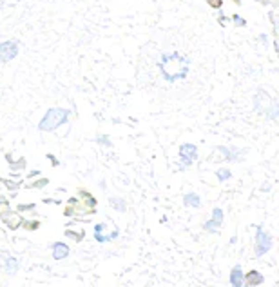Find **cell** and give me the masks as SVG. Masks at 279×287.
<instances>
[{"instance_id":"14","label":"cell","mask_w":279,"mask_h":287,"mask_svg":"<svg viewBox=\"0 0 279 287\" xmlns=\"http://www.w3.org/2000/svg\"><path fill=\"white\" fill-rule=\"evenodd\" d=\"M118 236H120V229H118V227L112 231L111 235H102V233H95V240L98 242V244H105V242H111V240H116Z\"/></svg>"},{"instance_id":"2","label":"cell","mask_w":279,"mask_h":287,"mask_svg":"<svg viewBox=\"0 0 279 287\" xmlns=\"http://www.w3.org/2000/svg\"><path fill=\"white\" fill-rule=\"evenodd\" d=\"M69 115H71V111L65 107H49L48 111H46V115L42 117V120L38 122V129L42 131V133L56 131L58 127L67 122Z\"/></svg>"},{"instance_id":"3","label":"cell","mask_w":279,"mask_h":287,"mask_svg":"<svg viewBox=\"0 0 279 287\" xmlns=\"http://www.w3.org/2000/svg\"><path fill=\"white\" fill-rule=\"evenodd\" d=\"M272 247H274V238H272V235L263 226H258L256 227V240H254L256 258L265 257L266 253H270Z\"/></svg>"},{"instance_id":"6","label":"cell","mask_w":279,"mask_h":287,"mask_svg":"<svg viewBox=\"0 0 279 287\" xmlns=\"http://www.w3.org/2000/svg\"><path fill=\"white\" fill-rule=\"evenodd\" d=\"M223 220H225L223 209H221V207H214V209H212L211 220H207V222L203 224V229H205L207 233H218V231L223 227Z\"/></svg>"},{"instance_id":"18","label":"cell","mask_w":279,"mask_h":287,"mask_svg":"<svg viewBox=\"0 0 279 287\" xmlns=\"http://www.w3.org/2000/svg\"><path fill=\"white\" fill-rule=\"evenodd\" d=\"M207 6H211L212 9H221V6H223V0H205Z\"/></svg>"},{"instance_id":"17","label":"cell","mask_w":279,"mask_h":287,"mask_svg":"<svg viewBox=\"0 0 279 287\" xmlns=\"http://www.w3.org/2000/svg\"><path fill=\"white\" fill-rule=\"evenodd\" d=\"M232 20H234V24L240 27H245L247 26V20L243 17H240V15H232Z\"/></svg>"},{"instance_id":"21","label":"cell","mask_w":279,"mask_h":287,"mask_svg":"<svg viewBox=\"0 0 279 287\" xmlns=\"http://www.w3.org/2000/svg\"><path fill=\"white\" fill-rule=\"evenodd\" d=\"M34 209V204H22L18 205V211H33Z\"/></svg>"},{"instance_id":"1","label":"cell","mask_w":279,"mask_h":287,"mask_svg":"<svg viewBox=\"0 0 279 287\" xmlns=\"http://www.w3.org/2000/svg\"><path fill=\"white\" fill-rule=\"evenodd\" d=\"M158 69L167 82L185 80L189 77V71H190V58L178 51L164 53L158 60Z\"/></svg>"},{"instance_id":"19","label":"cell","mask_w":279,"mask_h":287,"mask_svg":"<svg viewBox=\"0 0 279 287\" xmlns=\"http://www.w3.org/2000/svg\"><path fill=\"white\" fill-rule=\"evenodd\" d=\"M96 142H98V144H102V146H107V148H111V146H112V144H111V140H109L107 138V136H98V138H96Z\"/></svg>"},{"instance_id":"15","label":"cell","mask_w":279,"mask_h":287,"mask_svg":"<svg viewBox=\"0 0 279 287\" xmlns=\"http://www.w3.org/2000/svg\"><path fill=\"white\" fill-rule=\"evenodd\" d=\"M216 176H218L219 182H227V180L232 178V171L227 169V167H219V169L216 171Z\"/></svg>"},{"instance_id":"11","label":"cell","mask_w":279,"mask_h":287,"mask_svg":"<svg viewBox=\"0 0 279 287\" xmlns=\"http://www.w3.org/2000/svg\"><path fill=\"white\" fill-rule=\"evenodd\" d=\"M243 269H241L240 264H236V266L230 269V276H228V282H230L232 287H245V282H243Z\"/></svg>"},{"instance_id":"23","label":"cell","mask_w":279,"mask_h":287,"mask_svg":"<svg viewBox=\"0 0 279 287\" xmlns=\"http://www.w3.org/2000/svg\"><path fill=\"white\" fill-rule=\"evenodd\" d=\"M4 4H6V2H4V0H0V9H2V8H4Z\"/></svg>"},{"instance_id":"16","label":"cell","mask_w":279,"mask_h":287,"mask_svg":"<svg viewBox=\"0 0 279 287\" xmlns=\"http://www.w3.org/2000/svg\"><path fill=\"white\" fill-rule=\"evenodd\" d=\"M67 238H71V240H74V242H82L84 240V236H86V233L84 231H71V229H65V233H64Z\"/></svg>"},{"instance_id":"13","label":"cell","mask_w":279,"mask_h":287,"mask_svg":"<svg viewBox=\"0 0 279 287\" xmlns=\"http://www.w3.org/2000/svg\"><path fill=\"white\" fill-rule=\"evenodd\" d=\"M109 205H111L114 211H118V213H125V211H127V204H125V200L120 198V196H111V198H109Z\"/></svg>"},{"instance_id":"7","label":"cell","mask_w":279,"mask_h":287,"mask_svg":"<svg viewBox=\"0 0 279 287\" xmlns=\"http://www.w3.org/2000/svg\"><path fill=\"white\" fill-rule=\"evenodd\" d=\"M0 266L6 271V274L15 276V274L18 273V269H20V260L11 257L9 253H4V255H0Z\"/></svg>"},{"instance_id":"10","label":"cell","mask_w":279,"mask_h":287,"mask_svg":"<svg viewBox=\"0 0 279 287\" xmlns=\"http://www.w3.org/2000/svg\"><path fill=\"white\" fill-rule=\"evenodd\" d=\"M51 251H53V258L56 262H60L69 257L71 249H69V245L65 242H55V244H51Z\"/></svg>"},{"instance_id":"9","label":"cell","mask_w":279,"mask_h":287,"mask_svg":"<svg viewBox=\"0 0 279 287\" xmlns=\"http://www.w3.org/2000/svg\"><path fill=\"white\" fill-rule=\"evenodd\" d=\"M243 282H245V287H258L265 282V276L259 271L250 269L247 274H243Z\"/></svg>"},{"instance_id":"8","label":"cell","mask_w":279,"mask_h":287,"mask_svg":"<svg viewBox=\"0 0 279 287\" xmlns=\"http://www.w3.org/2000/svg\"><path fill=\"white\" fill-rule=\"evenodd\" d=\"M216 151L221 153L225 160H228V162H241V160H243V155H245V151H243V149L225 148V146H218V148H216Z\"/></svg>"},{"instance_id":"20","label":"cell","mask_w":279,"mask_h":287,"mask_svg":"<svg viewBox=\"0 0 279 287\" xmlns=\"http://www.w3.org/2000/svg\"><path fill=\"white\" fill-rule=\"evenodd\" d=\"M22 224H24V227H26V229H29V231H34V229H38V227H40L38 222H22Z\"/></svg>"},{"instance_id":"5","label":"cell","mask_w":279,"mask_h":287,"mask_svg":"<svg viewBox=\"0 0 279 287\" xmlns=\"http://www.w3.org/2000/svg\"><path fill=\"white\" fill-rule=\"evenodd\" d=\"M20 53V44L17 40H4L0 42V64H8L15 60Z\"/></svg>"},{"instance_id":"4","label":"cell","mask_w":279,"mask_h":287,"mask_svg":"<svg viewBox=\"0 0 279 287\" xmlns=\"http://www.w3.org/2000/svg\"><path fill=\"white\" fill-rule=\"evenodd\" d=\"M178 155H180V164H178V167H180V169H189L190 165L197 160V148L194 144H189V142L181 144Z\"/></svg>"},{"instance_id":"12","label":"cell","mask_w":279,"mask_h":287,"mask_svg":"<svg viewBox=\"0 0 279 287\" xmlns=\"http://www.w3.org/2000/svg\"><path fill=\"white\" fill-rule=\"evenodd\" d=\"M183 205L185 207L200 209L202 207V198H200L197 193H185L183 195Z\"/></svg>"},{"instance_id":"22","label":"cell","mask_w":279,"mask_h":287,"mask_svg":"<svg viewBox=\"0 0 279 287\" xmlns=\"http://www.w3.org/2000/svg\"><path fill=\"white\" fill-rule=\"evenodd\" d=\"M103 227H105V224H96V226H95V233H102Z\"/></svg>"}]
</instances>
